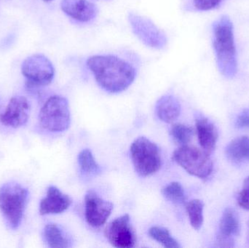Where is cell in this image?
I'll use <instances>...</instances> for the list:
<instances>
[{"mask_svg": "<svg viewBox=\"0 0 249 248\" xmlns=\"http://www.w3.org/2000/svg\"><path fill=\"white\" fill-rule=\"evenodd\" d=\"M98 84L109 93L127 90L136 77V70L127 61L115 55H93L87 61Z\"/></svg>", "mask_w": 249, "mask_h": 248, "instance_id": "6da1fadb", "label": "cell"}, {"mask_svg": "<svg viewBox=\"0 0 249 248\" xmlns=\"http://www.w3.org/2000/svg\"><path fill=\"white\" fill-rule=\"evenodd\" d=\"M213 35V48L219 71L226 78H233L238 71V60L233 25L228 16H222L215 22Z\"/></svg>", "mask_w": 249, "mask_h": 248, "instance_id": "7a4b0ae2", "label": "cell"}, {"mask_svg": "<svg viewBox=\"0 0 249 248\" xmlns=\"http://www.w3.org/2000/svg\"><path fill=\"white\" fill-rule=\"evenodd\" d=\"M28 198L27 189L16 182L0 187V211L12 230H16L21 224Z\"/></svg>", "mask_w": 249, "mask_h": 248, "instance_id": "3957f363", "label": "cell"}, {"mask_svg": "<svg viewBox=\"0 0 249 248\" xmlns=\"http://www.w3.org/2000/svg\"><path fill=\"white\" fill-rule=\"evenodd\" d=\"M130 152L135 171L139 176L147 177L160 169L162 158L159 147L146 137L136 138L130 146Z\"/></svg>", "mask_w": 249, "mask_h": 248, "instance_id": "277c9868", "label": "cell"}, {"mask_svg": "<svg viewBox=\"0 0 249 248\" xmlns=\"http://www.w3.org/2000/svg\"><path fill=\"white\" fill-rule=\"evenodd\" d=\"M39 119L42 128L50 132L67 131L71 124L67 99L60 96H53L48 99L41 109Z\"/></svg>", "mask_w": 249, "mask_h": 248, "instance_id": "5b68a950", "label": "cell"}, {"mask_svg": "<svg viewBox=\"0 0 249 248\" xmlns=\"http://www.w3.org/2000/svg\"><path fill=\"white\" fill-rule=\"evenodd\" d=\"M172 159L189 174L206 179L213 172V165L209 154L191 146H181L173 153Z\"/></svg>", "mask_w": 249, "mask_h": 248, "instance_id": "8992f818", "label": "cell"}, {"mask_svg": "<svg viewBox=\"0 0 249 248\" xmlns=\"http://www.w3.org/2000/svg\"><path fill=\"white\" fill-rule=\"evenodd\" d=\"M128 20L133 33L142 43L157 50L166 46V35L152 20L133 13L129 14Z\"/></svg>", "mask_w": 249, "mask_h": 248, "instance_id": "52a82bcc", "label": "cell"}, {"mask_svg": "<svg viewBox=\"0 0 249 248\" xmlns=\"http://www.w3.org/2000/svg\"><path fill=\"white\" fill-rule=\"evenodd\" d=\"M21 71L32 84L45 86L53 80L55 69L51 61L42 54H35L24 60Z\"/></svg>", "mask_w": 249, "mask_h": 248, "instance_id": "ba28073f", "label": "cell"}, {"mask_svg": "<svg viewBox=\"0 0 249 248\" xmlns=\"http://www.w3.org/2000/svg\"><path fill=\"white\" fill-rule=\"evenodd\" d=\"M105 237L113 247H134L136 234L130 224L128 214L118 217L108 224L105 230Z\"/></svg>", "mask_w": 249, "mask_h": 248, "instance_id": "9c48e42d", "label": "cell"}, {"mask_svg": "<svg viewBox=\"0 0 249 248\" xmlns=\"http://www.w3.org/2000/svg\"><path fill=\"white\" fill-rule=\"evenodd\" d=\"M113 209V203L102 199L93 191H89L86 194L85 215L90 227L99 228L105 225Z\"/></svg>", "mask_w": 249, "mask_h": 248, "instance_id": "30bf717a", "label": "cell"}, {"mask_svg": "<svg viewBox=\"0 0 249 248\" xmlns=\"http://www.w3.org/2000/svg\"><path fill=\"white\" fill-rule=\"evenodd\" d=\"M241 231V223L235 210L227 208L219 221L216 244L219 248H232Z\"/></svg>", "mask_w": 249, "mask_h": 248, "instance_id": "8fae6325", "label": "cell"}, {"mask_svg": "<svg viewBox=\"0 0 249 248\" xmlns=\"http://www.w3.org/2000/svg\"><path fill=\"white\" fill-rule=\"evenodd\" d=\"M30 114V103L23 96L12 98L4 112L0 115V122L6 126L17 128L27 122Z\"/></svg>", "mask_w": 249, "mask_h": 248, "instance_id": "7c38bea8", "label": "cell"}, {"mask_svg": "<svg viewBox=\"0 0 249 248\" xmlns=\"http://www.w3.org/2000/svg\"><path fill=\"white\" fill-rule=\"evenodd\" d=\"M61 8L70 17L83 23L91 21L99 13L96 4L89 0H62Z\"/></svg>", "mask_w": 249, "mask_h": 248, "instance_id": "4fadbf2b", "label": "cell"}, {"mask_svg": "<svg viewBox=\"0 0 249 248\" xmlns=\"http://www.w3.org/2000/svg\"><path fill=\"white\" fill-rule=\"evenodd\" d=\"M72 203V199L68 195L61 192L58 188L51 186L47 195L42 199L39 205L41 215L59 214L67 211Z\"/></svg>", "mask_w": 249, "mask_h": 248, "instance_id": "5bb4252c", "label": "cell"}, {"mask_svg": "<svg viewBox=\"0 0 249 248\" xmlns=\"http://www.w3.org/2000/svg\"><path fill=\"white\" fill-rule=\"evenodd\" d=\"M196 125L200 147L208 154H212L216 148L219 137L217 128L210 119L200 115L196 116Z\"/></svg>", "mask_w": 249, "mask_h": 248, "instance_id": "9a60e30c", "label": "cell"}, {"mask_svg": "<svg viewBox=\"0 0 249 248\" xmlns=\"http://www.w3.org/2000/svg\"><path fill=\"white\" fill-rule=\"evenodd\" d=\"M181 108V104L177 98L166 95L157 102L155 112L161 121L165 123H172L180 116Z\"/></svg>", "mask_w": 249, "mask_h": 248, "instance_id": "2e32d148", "label": "cell"}, {"mask_svg": "<svg viewBox=\"0 0 249 248\" xmlns=\"http://www.w3.org/2000/svg\"><path fill=\"white\" fill-rule=\"evenodd\" d=\"M230 161L235 164L249 163V137L241 136L232 140L225 149Z\"/></svg>", "mask_w": 249, "mask_h": 248, "instance_id": "e0dca14e", "label": "cell"}, {"mask_svg": "<svg viewBox=\"0 0 249 248\" xmlns=\"http://www.w3.org/2000/svg\"><path fill=\"white\" fill-rule=\"evenodd\" d=\"M43 237L50 248H67L71 246V242L65 231L55 224H48L45 226Z\"/></svg>", "mask_w": 249, "mask_h": 248, "instance_id": "ac0fdd59", "label": "cell"}, {"mask_svg": "<svg viewBox=\"0 0 249 248\" xmlns=\"http://www.w3.org/2000/svg\"><path fill=\"white\" fill-rule=\"evenodd\" d=\"M79 166L82 173L88 176H96L101 173V167L95 160L90 150H82L77 157Z\"/></svg>", "mask_w": 249, "mask_h": 248, "instance_id": "d6986e66", "label": "cell"}, {"mask_svg": "<svg viewBox=\"0 0 249 248\" xmlns=\"http://www.w3.org/2000/svg\"><path fill=\"white\" fill-rule=\"evenodd\" d=\"M185 206L192 227L196 230H200L203 223L204 204L200 199H196L187 202Z\"/></svg>", "mask_w": 249, "mask_h": 248, "instance_id": "ffe728a7", "label": "cell"}, {"mask_svg": "<svg viewBox=\"0 0 249 248\" xmlns=\"http://www.w3.org/2000/svg\"><path fill=\"white\" fill-rule=\"evenodd\" d=\"M148 234L152 240L158 242L163 247L167 248H179L181 246L172 237L170 231L163 227H153L149 229Z\"/></svg>", "mask_w": 249, "mask_h": 248, "instance_id": "44dd1931", "label": "cell"}, {"mask_svg": "<svg viewBox=\"0 0 249 248\" xmlns=\"http://www.w3.org/2000/svg\"><path fill=\"white\" fill-rule=\"evenodd\" d=\"M162 194L167 200L174 204H185L186 195L184 188L178 182H172L162 189Z\"/></svg>", "mask_w": 249, "mask_h": 248, "instance_id": "7402d4cb", "label": "cell"}, {"mask_svg": "<svg viewBox=\"0 0 249 248\" xmlns=\"http://www.w3.org/2000/svg\"><path fill=\"white\" fill-rule=\"evenodd\" d=\"M170 132L174 141L181 147L188 145L194 135V131L191 127L181 123L173 125Z\"/></svg>", "mask_w": 249, "mask_h": 248, "instance_id": "603a6c76", "label": "cell"}, {"mask_svg": "<svg viewBox=\"0 0 249 248\" xmlns=\"http://www.w3.org/2000/svg\"><path fill=\"white\" fill-rule=\"evenodd\" d=\"M238 203L241 208L249 211V176L244 181L242 189L238 194Z\"/></svg>", "mask_w": 249, "mask_h": 248, "instance_id": "cb8c5ba5", "label": "cell"}, {"mask_svg": "<svg viewBox=\"0 0 249 248\" xmlns=\"http://www.w3.org/2000/svg\"><path fill=\"white\" fill-rule=\"evenodd\" d=\"M222 0H194V5L200 11H208L216 8Z\"/></svg>", "mask_w": 249, "mask_h": 248, "instance_id": "d4e9b609", "label": "cell"}, {"mask_svg": "<svg viewBox=\"0 0 249 248\" xmlns=\"http://www.w3.org/2000/svg\"><path fill=\"white\" fill-rule=\"evenodd\" d=\"M235 125L238 128H249V109H245L238 115Z\"/></svg>", "mask_w": 249, "mask_h": 248, "instance_id": "484cf974", "label": "cell"}, {"mask_svg": "<svg viewBox=\"0 0 249 248\" xmlns=\"http://www.w3.org/2000/svg\"><path fill=\"white\" fill-rule=\"evenodd\" d=\"M247 246L249 248V219L247 224Z\"/></svg>", "mask_w": 249, "mask_h": 248, "instance_id": "4316f807", "label": "cell"}, {"mask_svg": "<svg viewBox=\"0 0 249 248\" xmlns=\"http://www.w3.org/2000/svg\"><path fill=\"white\" fill-rule=\"evenodd\" d=\"M44 1H45V2H49V1H53V0H43Z\"/></svg>", "mask_w": 249, "mask_h": 248, "instance_id": "83f0119b", "label": "cell"}]
</instances>
